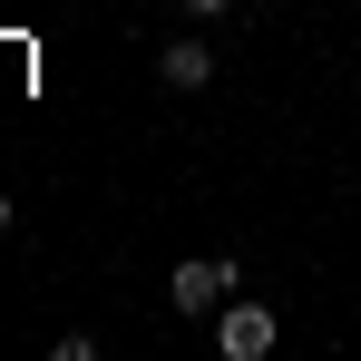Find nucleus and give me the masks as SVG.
<instances>
[{
  "mask_svg": "<svg viewBox=\"0 0 361 361\" xmlns=\"http://www.w3.org/2000/svg\"><path fill=\"white\" fill-rule=\"evenodd\" d=\"M0 235H10V195H0Z\"/></svg>",
  "mask_w": 361,
  "mask_h": 361,
  "instance_id": "5",
  "label": "nucleus"
},
{
  "mask_svg": "<svg viewBox=\"0 0 361 361\" xmlns=\"http://www.w3.org/2000/svg\"><path fill=\"white\" fill-rule=\"evenodd\" d=\"M185 10H195V20H225V10H235V0H185Z\"/></svg>",
  "mask_w": 361,
  "mask_h": 361,
  "instance_id": "4",
  "label": "nucleus"
},
{
  "mask_svg": "<svg viewBox=\"0 0 361 361\" xmlns=\"http://www.w3.org/2000/svg\"><path fill=\"white\" fill-rule=\"evenodd\" d=\"M274 332H283V322H274L264 302H244V293L215 312V352H225V361H264V352H274Z\"/></svg>",
  "mask_w": 361,
  "mask_h": 361,
  "instance_id": "2",
  "label": "nucleus"
},
{
  "mask_svg": "<svg viewBox=\"0 0 361 361\" xmlns=\"http://www.w3.org/2000/svg\"><path fill=\"white\" fill-rule=\"evenodd\" d=\"M166 302H176V312H225V302H235V254H185Z\"/></svg>",
  "mask_w": 361,
  "mask_h": 361,
  "instance_id": "1",
  "label": "nucleus"
},
{
  "mask_svg": "<svg viewBox=\"0 0 361 361\" xmlns=\"http://www.w3.org/2000/svg\"><path fill=\"white\" fill-rule=\"evenodd\" d=\"M157 78H166V88H205V78H215V49H205V39H166V49H157Z\"/></svg>",
  "mask_w": 361,
  "mask_h": 361,
  "instance_id": "3",
  "label": "nucleus"
}]
</instances>
